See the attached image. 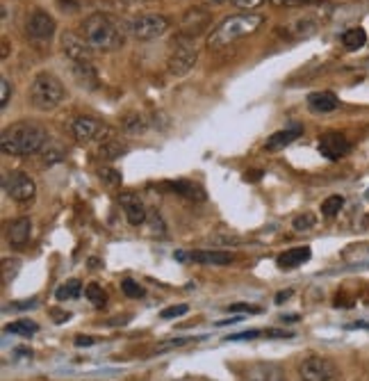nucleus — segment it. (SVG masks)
Segmentation results:
<instances>
[{"mask_svg":"<svg viewBox=\"0 0 369 381\" xmlns=\"http://www.w3.org/2000/svg\"><path fill=\"white\" fill-rule=\"evenodd\" d=\"M46 142H48V133H46L43 126L34 121H19V123L7 126L3 131L0 148H3L5 156L23 158V156L39 153L46 146Z\"/></svg>","mask_w":369,"mask_h":381,"instance_id":"obj_1","label":"nucleus"},{"mask_svg":"<svg viewBox=\"0 0 369 381\" xmlns=\"http://www.w3.org/2000/svg\"><path fill=\"white\" fill-rule=\"evenodd\" d=\"M83 37L91 46V51L96 53L119 51L125 44L121 23L110 14H103V11H96V14H91L83 21Z\"/></svg>","mask_w":369,"mask_h":381,"instance_id":"obj_2","label":"nucleus"},{"mask_svg":"<svg viewBox=\"0 0 369 381\" xmlns=\"http://www.w3.org/2000/svg\"><path fill=\"white\" fill-rule=\"evenodd\" d=\"M262 23H264V16L262 14H253V11L226 16L210 32V37H207V46H210V49H222V46L233 44V41H237L241 37H246V34L258 32L262 28Z\"/></svg>","mask_w":369,"mask_h":381,"instance_id":"obj_3","label":"nucleus"},{"mask_svg":"<svg viewBox=\"0 0 369 381\" xmlns=\"http://www.w3.org/2000/svg\"><path fill=\"white\" fill-rule=\"evenodd\" d=\"M66 98V89L62 85V80L51 71H41L32 78L30 85V103L34 110L39 112H51L55 108L62 106V101Z\"/></svg>","mask_w":369,"mask_h":381,"instance_id":"obj_4","label":"nucleus"},{"mask_svg":"<svg viewBox=\"0 0 369 381\" xmlns=\"http://www.w3.org/2000/svg\"><path fill=\"white\" fill-rule=\"evenodd\" d=\"M298 377H301V381H340L342 372L326 356L310 354L298 363Z\"/></svg>","mask_w":369,"mask_h":381,"instance_id":"obj_5","label":"nucleus"},{"mask_svg":"<svg viewBox=\"0 0 369 381\" xmlns=\"http://www.w3.org/2000/svg\"><path fill=\"white\" fill-rule=\"evenodd\" d=\"M171 21L165 14H140L137 19L130 21V34L135 39L140 41H153L157 37H162V34L169 30Z\"/></svg>","mask_w":369,"mask_h":381,"instance_id":"obj_6","label":"nucleus"},{"mask_svg":"<svg viewBox=\"0 0 369 381\" xmlns=\"http://www.w3.org/2000/svg\"><path fill=\"white\" fill-rule=\"evenodd\" d=\"M110 126L108 123H103L100 119L96 117H76L71 121V135L76 137L78 142H83V144H89V142H105L110 140Z\"/></svg>","mask_w":369,"mask_h":381,"instance_id":"obj_7","label":"nucleus"},{"mask_svg":"<svg viewBox=\"0 0 369 381\" xmlns=\"http://www.w3.org/2000/svg\"><path fill=\"white\" fill-rule=\"evenodd\" d=\"M3 190L16 203H30L34 199V194H37L34 181L28 174H23V171H9V174H5Z\"/></svg>","mask_w":369,"mask_h":381,"instance_id":"obj_8","label":"nucleus"},{"mask_svg":"<svg viewBox=\"0 0 369 381\" xmlns=\"http://www.w3.org/2000/svg\"><path fill=\"white\" fill-rule=\"evenodd\" d=\"M196 57H199V53H196V46L192 41H180L169 55V62H167L169 73L176 76V78L187 76L194 68V64H196Z\"/></svg>","mask_w":369,"mask_h":381,"instance_id":"obj_9","label":"nucleus"},{"mask_svg":"<svg viewBox=\"0 0 369 381\" xmlns=\"http://www.w3.org/2000/svg\"><path fill=\"white\" fill-rule=\"evenodd\" d=\"M62 51H64V55L68 57V60H71V64L94 62V51H91V46L85 41L83 34L64 32L62 34Z\"/></svg>","mask_w":369,"mask_h":381,"instance_id":"obj_10","label":"nucleus"},{"mask_svg":"<svg viewBox=\"0 0 369 381\" xmlns=\"http://www.w3.org/2000/svg\"><path fill=\"white\" fill-rule=\"evenodd\" d=\"M26 30L32 39H37V41H46V39H51L53 34H55V19L48 14V11H43V9H34L28 23H26Z\"/></svg>","mask_w":369,"mask_h":381,"instance_id":"obj_11","label":"nucleus"},{"mask_svg":"<svg viewBox=\"0 0 369 381\" xmlns=\"http://www.w3.org/2000/svg\"><path fill=\"white\" fill-rule=\"evenodd\" d=\"M351 151V142L342 133H324L319 137V153L328 160H340Z\"/></svg>","mask_w":369,"mask_h":381,"instance_id":"obj_12","label":"nucleus"},{"mask_svg":"<svg viewBox=\"0 0 369 381\" xmlns=\"http://www.w3.org/2000/svg\"><path fill=\"white\" fill-rule=\"evenodd\" d=\"M119 201H121V208H123L125 219H128V224H130V226H142V224H146V219H148V208L144 205V201H142V196H140V194H135V192H123V194L119 196Z\"/></svg>","mask_w":369,"mask_h":381,"instance_id":"obj_13","label":"nucleus"},{"mask_svg":"<svg viewBox=\"0 0 369 381\" xmlns=\"http://www.w3.org/2000/svg\"><path fill=\"white\" fill-rule=\"evenodd\" d=\"M241 381H287L285 372L274 363H253L246 367Z\"/></svg>","mask_w":369,"mask_h":381,"instance_id":"obj_14","label":"nucleus"},{"mask_svg":"<svg viewBox=\"0 0 369 381\" xmlns=\"http://www.w3.org/2000/svg\"><path fill=\"white\" fill-rule=\"evenodd\" d=\"M207 26H210V14L201 7H194L182 16V34L184 37H196V34H201Z\"/></svg>","mask_w":369,"mask_h":381,"instance_id":"obj_15","label":"nucleus"},{"mask_svg":"<svg viewBox=\"0 0 369 381\" xmlns=\"http://www.w3.org/2000/svg\"><path fill=\"white\" fill-rule=\"evenodd\" d=\"M30 238H32V222H30V217H19V219H14V222L7 224V240H9V245L23 247V245H28Z\"/></svg>","mask_w":369,"mask_h":381,"instance_id":"obj_16","label":"nucleus"},{"mask_svg":"<svg viewBox=\"0 0 369 381\" xmlns=\"http://www.w3.org/2000/svg\"><path fill=\"white\" fill-rule=\"evenodd\" d=\"M317 32V21L310 16V14H303L294 19L292 23H287L285 26V34L287 37H294V39H306L310 34Z\"/></svg>","mask_w":369,"mask_h":381,"instance_id":"obj_17","label":"nucleus"},{"mask_svg":"<svg viewBox=\"0 0 369 381\" xmlns=\"http://www.w3.org/2000/svg\"><path fill=\"white\" fill-rule=\"evenodd\" d=\"M310 256H313L310 247H294V249L283 251L281 256L276 258V263H279L281 270H294L298 265H303L306 260H310Z\"/></svg>","mask_w":369,"mask_h":381,"instance_id":"obj_18","label":"nucleus"},{"mask_svg":"<svg viewBox=\"0 0 369 381\" xmlns=\"http://www.w3.org/2000/svg\"><path fill=\"white\" fill-rule=\"evenodd\" d=\"M301 133H303V128L298 123L290 126V128L274 133L269 140H267V144H264V148H267V151H281V148H285L287 144H292L296 137H301Z\"/></svg>","mask_w":369,"mask_h":381,"instance_id":"obj_19","label":"nucleus"},{"mask_svg":"<svg viewBox=\"0 0 369 381\" xmlns=\"http://www.w3.org/2000/svg\"><path fill=\"white\" fill-rule=\"evenodd\" d=\"M189 258L199 265H214V268H224V265H230L235 260L233 253L228 251H192Z\"/></svg>","mask_w":369,"mask_h":381,"instance_id":"obj_20","label":"nucleus"},{"mask_svg":"<svg viewBox=\"0 0 369 381\" xmlns=\"http://www.w3.org/2000/svg\"><path fill=\"white\" fill-rule=\"evenodd\" d=\"M308 106L313 108L315 112H333V110H338L340 106V101L338 96L333 94V91H313V94L308 96Z\"/></svg>","mask_w":369,"mask_h":381,"instance_id":"obj_21","label":"nucleus"},{"mask_svg":"<svg viewBox=\"0 0 369 381\" xmlns=\"http://www.w3.org/2000/svg\"><path fill=\"white\" fill-rule=\"evenodd\" d=\"M169 188L174 190L176 194L184 196V199H192V201H203V199H205V192H203L199 186H194V183H189V181L169 183Z\"/></svg>","mask_w":369,"mask_h":381,"instance_id":"obj_22","label":"nucleus"},{"mask_svg":"<svg viewBox=\"0 0 369 381\" xmlns=\"http://www.w3.org/2000/svg\"><path fill=\"white\" fill-rule=\"evenodd\" d=\"M342 44L347 46V51H360L367 44V32L365 28H349L342 34Z\"/></svg>","mask_w":369,"mask_h":381,"instance_id":"obj_23","label":"nucleus"},{"mask_svg":"<svg viewBox=\"0 0 369 381\" xmlns=\"http://www.w3.org/2000/svg\"><path fill=\"white\" fill-rule=\"evenodd\" d=\"M80 295H83V283H80L78 279L66 281L64 285H60V288L55 290L57 302H68V299H78Z\"/></svg>","mask_w":369,"mask_h":381,"instance_id":"obj_24","label":"nucleus"},{"mask_svg":"<svg viewBox=\"0 0 369 381\" xmlns=\"http://www.w3.org/2000/svg\"><path fill=\"white\" fill-rule=\"evenodd\" d=\"M123 153H128V146H123L117 140H105V142L100 144V148H98V156L100 158H108V160H117Z\"/></svg>","mask_w":369,"mask_h":381,"instance_id":"obj_25","label":"nucleus"},{"mask_svg":"<svg viewBox=\"0 0 369 381\" xmlns=\"http://www.w3.org/2000/svg\"><path fill=\"white\" fill-rule=\"evenodd\" d=\"M5 331H7V333H14V336H26V338H30V336H34V333L39 331V327L34 325V322H30V320H19V322H11V325H7Z\"/></svg>","mask_w":369,"mask_h":381,"instance_id":"obj_26","label":"nucleus"},{"mask_svg":"<svg viewBox=\"0 0 369 381\" xmlns=\"http://www.w3.org/2000/svg\"><path fill=\"white\" fill-rule=\"evenodd\" d=\"M123 128L128 131L130 135H137V133H144L148 128V121L142 117L140 112H130L123 117Z\"/></svg>","mask_w":369,"mask_h":381,"instance_id":"obj_27","label":"nucleus"},{"mask_svg":"<svg viewBox=\"0 0 369 381\" xmlns=\"http://www.w3.org/2000/svg\"><path fill=\"white\" fill-rule=\"evenodd\" d=\"M85 295H87V299L94 306H105V302H108V295H105V290L98 285V283H89L87 288H85Z\"/></svg>","mask_w":369,"mask_h":381,"instance_id":"obj_28","label":"nucleus"},{"mask_svg":"<svg viewBox=\"0 0 369 381\" xmlns=\"http://www.w3.org/2000/svg\"><path fill=\"white\" fill-rule=\"evenodd\" d=\"M342 205H344L342 196L340 194H333V196H328L324 203H321V215H324V217H336L342 210Z\"/></svg>","mask_w":369,"mask_h":381,"instance_id":"obj_29","label":"nucleus"},{"mask_svg":"<svg viewBox=\"0 0 369 381\" xmlns=\"http://www.w3.org/2000/svg\"><path fill=\"white\" fill-rule=\"evenodd\" d=\"M98 176H100V181H103V183H108V186H112V188L121 186V181H123L121 171L112 169V167H103V169L98 171Z\"/></svg>","mask_w":369,"mask_h":381,"instance_id":"obj_30","label":"nucleus"},{"mask_svg":"<svg viewBox=\"0 0 369 381\" xmlns=\"http://www.w3.org/2000/svg\"><path fill=\"white\" fill-rule=\"evenodd\" d=\"M121 290H123L125 297H132V299L144 297V288L137 283V281H132V279H123L121 281Z\"/></svg>","mask_w":369,"mask_h":381,"instance_id":"obj_31","label":"nucleus"},{"mask_svg":"<svg viewBox=\"0 0 369 381\" xmlns=\"http://www.w3.org/2000/svg\"><path fill=\"white\" fill-rule=\"evenodd\" d=\"M315 224H317V217H315L313 213L298 215V217H294V222H292V226H294L296 230H310V228H315Z\"/></svg>","mask_w":369,"mask_h":381,"instance_id":"obj_32","label":"nucleus"},{"mask_svg":"<svg viewBox=\"0 0 369 381\" xmlns=\"http://www.w3.org/2000/svg\"><path fill=\"white\" fill-rule=\"evenodd\" d=\"M189 310V306L187 304H178V306H169V308H165L162 313H160V318L162 320H174V318H180V315H184Z\"/></svg>","mask_w":369,"mask_h":381,"instance_id":"obj_33","label":"nucleus"},{"mask_svg":"<svg viewBox=\"0 0 369 381\" xmlns=\"http://www.w3.org/2000/svg\"><path fill=\"white\" fill-rule=\"evenodd\" d=\"M19 260L14 258V260H3V281L5 283H9L11 279L16 276V272H19Z\"/></svg>","mask_w":369,"mask_h":381,"instance_id":"obj_34","label":"nucleus"},{"mask_svg":"<svg viewBox=\"0 0 369 381\" xmlns=\"http://www.w3.org/2000/svg\"><path fill=\"white\" fill-rule=\"evenodd\" d=\"M9 96H11V83L3 76L0 78V108H5L9 103Z\"/></svg>","mask_w":369,"mask_h":381,"instance_id":"obj_35","label":"nucleus"},{"mask_svg":"<svg viewBox=\"0 0 369 381\" xmlns=\"http://www.w3.org/2000/svg\"><path fill=\"white\" fill-rule=\"evenodd\" d=\"M258 336H267V331L253 329V331H246V333H233V336H228V340H253V338H258Z\"/></svg>","mask_w":369,"mask_h":381,"instance_id":"obj_36","label":"nucleus"},{"mask_svg":"<svg viewBox=\"0 0 369 381\" xmlns=\"http://www.w3.org/2000/svg\"><path fill=\"white\" fill-rule=\"evenodd\" d=\"M230 313H260V308L258 306H249V304H233V306H228Z\"/></svg>","mask_w":369,"mask_h":381,"instance_id":"obj_37","label":"nucleus"},{"mask_svg":"<svg viewBox=\"0 0 369 381\" xmlns=\"http://www.w3.org/2000/svg\"><path fill=\"white\" fill-rule=\"evenodd\" d=\"M271 3L279 5V7H301V5L315 3V0H271Z\"/></svg>","mask_w":369,"mask_h":381,"instance_id":"obj_38","label":"nucleus"},{"mask_svg":"<svg viewBox=\"0 0 369 381\" xmlns=\"http://www.w3.org/2000/svg\"><path fill=\"white\" fill-rule=\"evenodd\" d=\"M264 3V0H233V5L239 9H256Z\"/></svg>","mask_w":369,"mask_h":381,"instance_id":"obj_39","label":"nucleus"},{"mask_svg":"<svg viewBox=\"0 0 369 381\" xmlns=\"http://www.w3.org/2000/svg\"><path fill=\"white\" fill-rule=\"evenodd\" d=\"M94 342H96V338H91V336H78L76 338L78 347H87V345H94Z\"/></svg>","mask_w":369,"mask_h":381,"instance_id":"obj_40","label":"nucleus"},{"mask_svg":"<svg viewBox=\"0 0 369 381\" xmlns=\"http://www.w3.org/2000/svg\"><path fill=\"white\" fill-rule=\"evenodd\" d=\"M53 315L57 318L55 322H57V325H62V322H66L68 318H71V315H68V313H60V310H53Z\"/></svg>","mask_w":369,"mask_h":381,"instance_id":"obj_41","label":"nucleus"},{"mask_svg":"<svg viewBox=\"0 0 369 381\" xmlns=\"http://www.w3.org/2000/svg\"><path fill=\"white\" fill-rule=\"evenodd\" d=\"M290 295H292L290 290H287V293H281L279 297H276V304H283V302H285V299H287V297H290Z\"/></svg>","mask_w":369,"mask_h":381,"instance_id":"obj_42","label":"nucleus"},{"mask_svg":"<svg viewBox=\"0 0 369 381\" xmlns=\"http://www.w3.org/2000/svg\"><path fill=\"white\" fill-rule=\"evenodd\" d=\"M205 3H210V5H219V3H224V0H205Z\"/></svg>","mask_w":369,"mask_h":381,"instance_id":"obj_43","label":"nucleus"}]
</instances>
